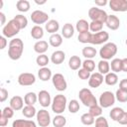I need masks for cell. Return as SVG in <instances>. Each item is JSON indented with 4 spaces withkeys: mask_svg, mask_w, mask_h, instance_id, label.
<instances>
[{
    "mask_svg": "<svg viewBox=\"0 0 127 127\" xmlns=\"http://www.w3.org/2000/svg\"><path fill=\"white\" fill-rule=\"evenodd\" d=\"M80 108V105H79V102L76 100V99H71L68 103H67V109L70 113L74 114L76 113Z\"/></svg>",
    "mask_w": 127,
    "mask_h": 127,
    "instance_id": "f35d334b",
    "label": "cell"
},
{
    "mask_svg": "<svg viewBox=\"0 0 127 127\" xmlns=\"http://www.w3.org/2000/svg\"><path fill=\"white\" fill-rule=\"evenodd\" d=\"M81 54H82V56H83L86 60H92V59L96 56L97 51H96L95 48H93V47H91V46H87V47H84V48L82 49Z\"/></svg>",
    "mask_w": 127,
    "mask_h": 127,
    "instance_id": "484cf974",
    "label": "cell"
},
{
    "mask_svg": "<svg viewBox=\"0 0 127 127\" xmlns=\"http://www.w3.org/2000/svg\"><path fill=\"white\" fill-rule=\"evenodd\" d=\"M14 19L19 23V25H20V27H21V30H22V29H25V28L27 27V25H28V19L26 18V16L19 14V15H16V16L14 17Z\"/></svg>",
    "mask_w": 127,
    "mask_h": 127,
    "instance_id": "ee69618b",
    "label": "cell"
},
{
    "mask_svg": "<svg viewBox=\"0 0 127 127\" xmlns=\"http://www.w3.org/2000/svg\"><path fill=\"white\" fill-rule=\"evenodd\" d=\"M53 84L58 91H64L67 87L66 80L62 73H55L52 77Z\"/></svg>",
    "mask_w": 127,
    "mask_h": 127,
    "instance_id": "9c48e42d",
    "label": "cell"
},
{
    "mask_svg": "<svg viewBox=\"0 0 127 127\" xmlns=\"http://www.w3.org/2000/svg\"><path fill=\"white\" fill-rule=\"evenodd\" d=\"M124 112V110L121 107H114L111 109V111L109 112V116L113 121H117L119 119V117L122 115V113Z\"/></svg>",
    "mask_w": 127,
    "mask_h": 127,
    "instance_id": "8d00e7d4",
    "label": "cell"
},
{
    "mask_svg": "<svg viewBox=\"0 0 127 127\" xmlns=\"http://www.w3.org/2000/svg\"><path fill=\"white\" fill-rule=\"evenodd\" d=\"M115 100H116V97L113 92L104 91L100 94L98 103L102 108H108V107H111L115 103Z\"/></svg>",
    "mask_w": 127,
    "mask_h": 127,
    "instance_id": "52a82bcc",
    "label": "cell"
},
{
    "mask_svg": "<svg viewBox=\"0 0 127 127\" xmlns=\"http://www.w3.org/2000/svg\"><path fill=\"white\" fill-rule=\"evenodd\" d=\"M49 49V44L48 42L44 41V40H40V41H37L34 45V51L36 53H38L39 55H43L45 54Z\"/></svg>",
    "mask_w": 127,
    "mask_h": 127,
    "instance_id": "d6986e66",
    "label": "cell"
},
{
    "mask_svg": "<svg viewBox=\"0 0 127 127\" xmlns=\"http://www.w3.org/2000/svg\"><path fill=\"white\" fill-rule=\"evenodd\" d=\"M115 97H116V100H118L119 102H127V90L125 89H117L116 90V93H115Z\"/></svg>",
    "mask_w": 127,
    "mask_h": 127,
    "instance_id": "60d3db41",
    "label": "cell"
},
{
    "mask_svg": "<svg viewBox=\"0 0 127 127\" xmlns=\"http://www.w3.org/2000/svg\"><path fill=\"white\" fill-rule=\"evenodd\" d=\"M49 62H50V59H49L48 56L45 55V54H43V55H39V56L37 57V59H36V63H37V64H38L39 66H41V67H45V66H47L48 64H49Z\"/></svg>",
    "mask_w": 127,
    "mask_h": 127,
    "instance_id": "ab89813d",
    "label": "cell"
},
{
    "mask_svg": "<svg viewBox=\"0 0 127 127\" xmlns=\"http://www.w3.org/2000/svg\"><path fill=\"white\" fill-rule=\"evenodd\" d=\"M122 71L127 72V58L122 59Z\"/></svg>",
    "mask_w": 127,
    "mask_h": 127,
    "instance_id": "11a10c76",
    "label": "cell"
},
{
    "mask_svg": "<svg viewBox=\"0 0 127 127\" xmlns=\"http://www.w3.org/2000/svg\"><path fill=\"white\" fill-rule=\"evenodd\" d=\"M108 2H107V0H95V5H97V6H105L106 4H107Z\"/></svg>",
    "mask_w": 127,
    "mask_h": 127,
    "instance_id": "9f6ffc18",
    "label": "cell"
},
{
    "mask_svg": "<svg viewBox=\"0 0 127 127\" xmlns=\"http://www.w3.org/2000/svg\"><path fill=\"white\" fill-rule=\"evenodd\" d=\"M38 100V94H36L33 91H30L25 94L24 96V101L26 105H34Z\"/></svg>",
    "mask_w": 127,
    "mask_h": 127,
    "instance_id": "4dcf8cb0",
    "label": "cell"
},
{
    "mask_svg": "<svg viewBox=\"0 0 127 127\" xmlns=\"http://www.w3.org/2000/svg\"><path fill=\"white\" fill-rule=\"evenodd\" d=\"M88 17L91 19V21H97L104 24L108 18V14L98 7H91L88 10Z\"/></svg>",
    "mask_w": 127,
    "mask_h": 127,
    "instance_id": "8992f818",
    "label": "cell"
},
{
    "mask_svg": "<svg viewBox=\"0 0 127 127\" xmlns=\"http://www.w3.org/2000/svg\"><path fill=\"white\" fill-rule=\"evenodd\" d=\"M95 127H109L107 119L104 116H99L95 119Z\"/></svg>",
    "mask_w": 127,
    "mask_h": 127,
    "instance_id": "bcb514c9",
    "label": "cell"
},
{
    "mask_svg": "<svg viewBox=\"0 0 127 127\" xmlns=\"http://www.w3.org/2000/svg\"><path fill=\"white\" fill-rule=\"evenodd\" d=\"M31 20L34 24L41 26V24H46L49 21V15L41 10H35L31 14Z\"/></svg>",
    "mask_w": 127,
    "mask_h": 127,
    "instance_id": "ba28073f",
    "label": "cell"
},
{
    "mask_svg": "<svg viewBox=\"0 0 127 127\" xmlns=\"http://www.w3.org/2000/svg\"><path fill=\"white\" fill-rule=\"evenodd\" d=\"M49 44L54 47V48H58L60 47L62 44H63V36L56 33V34H53L50 36L49 38Z\"/></svg>",
    "mask_w": 127,
    "mask_h": 127,
    "instance_id": "4316f807",
    "label": "cell"
},
{
    "mask_svg": "<svg viewBox=\"0 0 127 127\" xmlns=\"http://www.w3.org/2000/svg\"><path fill=\"white\" fill-rule=\"evenodd\" d=\"M117 54V46L114 43H106L103 45V47L99 50V56L101 60H111L115 55Z\"/></svg>",
    "mask_w": 127,
    "mask_h": 127,
    "instance_id": "5b68a950",
    "label": "cell"
},
{
    "mask_svg": "<svg viewBox=\"0 0 127 127\" xmlns=\"http://www.w3.org/2000/svg\"><path fill=\"white\" fill-rule=\"evenodd\" d=\"M74 35V27L70 23H65L62 28V36L65 39H70Z\"/></svg>",
    "mask_w": 127,
    "mask_h": 127,
    "instance_id": "7402d4cb",
    "label": "cell"
},
{
    "mask_svg": "<svg viewBox=\"0 0 127 127\" xmlns=\"http://www.w3.org/2000/svg\"><path fill=\"white\" fill-rule=\"evenodd\" d=\"M105 24L108 29L115 31L120 27V20L116 15H108V18H107Z\"/></svg>",
    "mask_w": 127,
    "mask_h": 127,
    "instance_id": "e0dca14e",
    "label": "cell"
},
{
    "mask_svg": "<svg viewBox=\"0 0 127 127\" xmlns=\"http://www.w3.org/2000/svg\"><path fill=\"white\" fill-rule=\"evenodd\" d=\"M31 36L35 40H41L44 37V29L41 26L35 25L31 29Z\"/></svg>",
    "mask_w": 127,
    "mask_h": 127,
    "instance_id": "f1b7e54d",
    "label": "cell"
},
{
    "mask_svg": "<svg viewBox=\"0 0 127 127\" xmlns=\"http://www.w3.org/2000/svg\"><path fill=\"white\" fill-rule=\"evenodd\" d=\"M24 51V44L23 41L19 38H15L10 41L9 47H8V57L13 60L17 61L22 57Z\"/></svg>",
    "mask_w": 127,
    "mask_h": 127,
    "instance_id": "6da1fadb",
    "label": "cell"
},
{
    "mask_svg": "<svg viewBox=\"0 0 127 127\" xmlns=\"http://www.w3.org/2000/svg\"><path fill=\"white\" fill-rule=\"evenodd\" d=\"M36 2V4H38V5H43V4H45L46 3V1H35Z\"/></svg>",
    "mask_w": 127,
    "mask_h": 127,
    "instance_id": "680465c9",
    "label": "cell"
},
{
    "mask_svg": "<svg viewBox=\"0 0 127 127\" xmlns=\"http://www.w3.org/2000/svg\"><path fill=\"white\" fill-rule=\"evenodd\" d=\"M7 46V40L4 36L0 37V50H4Z\"/></svg>",
    "mask_w": 127,
    "mask_h": 127,
    "instance_id": "f5cc1de1",
    "label": "cell"
},
{
    "mask_svg": "<svg viewBox=\"0 0 127 127\" xmlns=\"http://www.w3.org/2000/svg\"><path fill=\"white\" fill-rule=\"evenodd\" d=\"M126 45H127V39H126Z\"/></svg>",
    "mask_w": 127,
    "mask_h": 127,
    "instance_id": "94428289",
    "label": "cell"
},
{
    "mask_svg": "<svg viewBox=\"0 0 127 127\" xmlns=\"http://www.w3.org/2000/svg\"><path fill=\"white\" fill-rule=\"evenodd\" d=\"M109 40V34L105 31H101L95 34L91 33V38H90V43L92 45H101V44H106L107 41Z\"/></svg>",
    "mask_w": 127,
    "mask_h": 127,
    "instance_id": "30bf717a",
    "label": "cell"
},
{
    "mask_svg": "<svg viewBox=\"0 0 127 127\" xmlns=\"http://www.w3.org/2000/svg\"><path fill=\"white\" fill-rule=\"evenodd\" d=\"M88 113H90L94 118H97V117L101 116V114H102V107H101L99 104L93 105V106L89 107Z\"/></svg>",
    "mask_w": 127,
    "mask_h": 127,
    "instance_id": "b9f144b4",
    "label": "cell"
},
{
    "mask_svg": "<svg viewBox=\"0 0 127 127\" xmlns=\"http://www.w3.org/2000/svg\"><path fill=\"white\" fill-rule=\"evenodd\" d=\"M8 121H9L8 118H6L4 115L0 114V126H1V127H5V126L8 124Z\"/></svg>",
    "mask_w": 127,
    "mask_h": 127,
    "instance_id": "816d5d0a",
    "label": "cell"
},
{
    "mask_svg": "<svg viewBox=\"0 0 127 127\" xmlns=\"http://www.w3.org/2000/svg\"><path fill=\"white\" fill-rule=\"evenodd\" d=\"M45 29H46V31L48 32V33H50V34H56L58 31H59V29H60V24H59V22L57 21V20H49L46 24H45Z\"/></svg>",
    "mask_w": 127,
    "mask_h": 127,
    "instance_id": "44dd1931",
    "label": "cell"
},
{
    "mask_svg": "<svg viewBox=\"0 0 127 127\" xmlns=\"http://www.w3.org/2000/svg\"><path fill=\"white\" fill-rule=\"evenodd\" d=\"M2 6H3V1L0 0V8H2Z\"/></svg>",
    "mask_w": 127,
    "mask_h": 127,
    "instance_id": "91938a15",
    "label": "cell"
},
{
    "mask_svg": "<svg viewBox=\"0 0 127 127\" xmlns=\"http://www.w3.org/2000/svg\"><path fill=\"white\" fill-rule=\"evenodd\" d=\"M37 110L34 105H26L22 109V114L26 118H33L35 115H37Z\"/></svg>",
    "mask_w": 127,
    "mask_h": 127,
    "instance_id": "f546056e",
    "label": "cell"
},
{
    "mask_svg": "<svg viewBox=\"0 0 127 127\" xmlns=\"http://www.w3.org/2000/svg\"><path fill=\"white\" fill-rule=\"evenodd\" d=\"M80 121H81V123L83 125H87L88 126V125H92L95 122V119L90 113L86 112V113H83L80 116Z\"/></svg>",
    "mask_w": 127,
    "mask_h": 127,
    "instance_id": "d590c367",
    "label": "cell"
},
{
    "mask_svg": "<svg viewBox=\"0 0 127 127\" xmlns=\"http://www.w3.org/2000/svg\"><path fill=\"white\" fill-rule=\"evenodd\" d=\"M52 123H53L54 127H64L65 124H66V119L62 114H57L53 118Z\"/></svg>",
    "mask_w": 127,
    "mask_h": 127,
    "instance_id": "1f68e13d",
    "label": "cell"
},
{
    "mask_svg": "<svg viewBox=\"0 0 127 127\" xmlns=\"http://www.w3.org/2000/svg\"><path fill=\"white\" fill-rule=\"evenodd\" d=\"M109 7L114 12H126L127 11V0H110Z\"/></svg>",
    "mask_w": 127,
    "mask_h": 127,
    "instance_id": "4fadbf2b",
    "label": "cell"
},
{
    "mask_svg": "<svg viewBox=\"0 0 127 127\" xmlns=\"http://www.w3.org/2000/svg\"><path fill=\"white\" fill-rule=\"evenodd\" d=\"M103 28V23L101 22H97V21H91L89 23V30L92 32V34L101 32Z\"/></svg>",
    "mask_w": 127,
    "mask_h": 127,
    "instance_id": "74e56055",
    "label": "cell"
},
{
    "mask_svg": "<svg viewBox=\"0 0 127 127\" xmlns=\"http://www.w3.org/2000/svg\"><path fill=\"white\" fill-rule=\"evenodd\" d=\"M75 29L78 32V34H82V33H86L89 32V23L84 20V19H80L76 22L75 24Z\"/></svg>",
    "mask_w": 127,
    "mask_h": 127,
    "instance_id": "d4e9b609",
    "label": "cell"
},
{
    "mask_svg": "<svg viewBox=\"0 0 127 127\" xmlns=\"http://www.w3.org/2000/svg\"><path fill=\"white\" fill-rule=\"evenodd\" d=\"M119 88L127 90V78H123V79L119 82Z\"/></svg>",
    "mask_w": 127,
    "mask_h": 127,
    "instance_id": "db71d44e",
    "label": "cell"
},
{
    "mask_svg": "<svg viewBox=\"0 0 127 127\" xmlns=\"http://www.w3.org/2000/svg\"><path fill=\"white\" fill-rule=\"evenodd\" d=\"M38 100L41 106H43L44 108L52 105V98H51V94L47 91V90H40L38 93Z\"/></svg>",
    "mask_w": 127,
    "mask_h": 127,
    "instance_id": "5bb4252c",
    "label": "cell"
},
{
    "mask_svg": "<svg viewBox=\"0 0 127 127\" xmlns=\"http://www.w3.org/2000/svg\"><path fill=\"white\" fill-rule=\"evenodd\" d=\"M24 99L19 96V95H15L13 96L11 99H10V107L13 108L15 111H18V110H22L24 108Z\"/></svg>",
    "mask_w": 127,
    "mask_h": 127,
    "instance_id": "2e32d148",
    "label": "cell"
},
{
    "mask_svg": "<svg viewBox=\"0 0 127 127\" xmlns=\"http://www.w3.org/2000/svg\"><path fill=\"white\" fill-rule=\"evenodd\" d=\"M16 8L20 12H28L30 10V2L27 0H19L16 3Z\"/></svg>",
    "mask_w": 127,
    "mask_h": 127,
    "instance_id": "e575fe53",
    "label": "cell"
},
{
    "mask_svg": "<svg viewBox=\"0 0 127 127\" xmlns=\"http://www.w3.org/2000/svg\"><path fill=\"white\" fill-rule=\"evenodd\" d=\"M97 68H98V72L101 73L102 75L107 74L108 72H110V64L105 60H100L97 64Z\"/></svg>",
    "mask_w": 127,
    "mask_h": 127,
    "instance_id": "83f0119b",
    "label": "cell"
},
{
    "mask_svg": "<svg viewBox=\"0 0 127 127\" xmlns=\"http://www.w3.org/2000/svg\"><path fill=\"white\" fill-rule=\"evenodd\" d=\"M82 68L86 69V70L89 71V72L93 71L94 68H95V63H94V61H93V60H86V59H85V60L82 62Z\"/></svg>",
    "mask_w": 127,
    "mask_h": 127,
    "instance_id": "7bdbcfd3",
    "label": "cell"
},
{
    "mask_svg": "<svg viewBox=\"0 0 127 127\" xmlns=\"http://www.w3.org/2000/svg\"><path fill=\"white\" fill-rule=\"evenodd\" d=\"M14 109L13 108H11L10 106H6V107H4L3 108V110H2V112H1V114L2 115H4L6 118H8V119H10V118H12L13 116H14Z\"/></svg>",
    "mask_w": 127,
    "mask_h": 127,
    "instance_id": "c3c4849f",
    "label": "cell"
},
{
    "mask_svg": "<svg viewBox=\"0 0 127 127\" xmlns=\"http://www.w3.org/2000/svg\"><path fill=\"white\" fill-rule=\"evenodd\" d=\"M82 65V62L78 56H71L68 60V66L72 70H77Z\"/></svg>",
    "mask_w": 127,
    "mask_h": 127,
    "instance_id": "cb8c5ba5",
    "label": "cell"
},
{
    "mask_svg": "<svg viewBox=\"0 0 127 127\" xmlns=\"http://www.w3.org/2000/svg\"><path fill=\"white\" fill-rule=\"evenodd\" d=\"M103 80H104V78L101 73H99L98 71L93 72V73H91V75L88 79V85L92 88H97L102 84Z\"/></svg>",
    "mask_w": 127,
    "mask_h": 127,
    "instance_id": "9a60e30c",
    "label": "cell"
},
{
    "mask_svg": "<svg viewBox=\"0 0 127 127\" xmlns=\"http://www.w3.org/2000/svg\"><path fill=\"white\" fill-rule=\"evenodd\" d=\"M64 59H65V54H64V52H63L61 50L54 52L52 54V56H51V62L53 64H63L64 61Z\"/></svg>",
    "mask_w": 127,
    "mask_h": 127,
    "instance_id": "ac0fdd59",
    "label": "cell"
},
{
    "mask_svg": "<svg viewBox=\"0 0 127 127\" xmlns=\"http://www.w3.org/2000/svg\"><path fill=\"white\" fill-rule=\"evenodd\" d=\"M12 127H37L36 122L27 119H16L12 123Z\"/></svg>",
    "mask_w": 127,
    "mask_h": 127,
    "instance_id": "ffe728a7",
    "label": "cell"
},
{
    "mask_svg": "<svg viewBox=\"0 0 127 127\" xmlns=\"http://www.w3.org/2000/svg\"><path fill=\"white\" fill-rule=\"evenodd\" d=\"M38 76L39 78L42 80V81H48L49 79H51L53 77V74H52V70L45 66V67H41L39 70H38Z\"/></svg>",
    "mask_w": 127,
    "mask_h": 127,
    "instance_id": "603a6c76",
    "label": "cell"
},
{
    "mask_svg": "<svg viewBox=\"0 0 127 127\" xmlns=\"http://www.w3.org/2000/svg\"><path fill=\"white\" fill-rule=\"evenodd\" d=\"M90 75H91V72L87 71V70L84 69V68H79L78 71H77V76H78L80 79H82V80L89 79Z\"/></svg>",
    "mask_w": 127,
    "mask_h": 127,
    "instance_id": "7dc6e473",
    "label": "cell"
},
{
    "mask_svg": "<svg viewBox=\"0 0 127 127\" xmlns=\"http://www.w3.org/2000/svg\"><path fill=\"white\" fill-rule=\"evenodd\" d=\"M21 27L19 23L13 18L12 20L8 21V23L2 28V34L5 38H13L17 34H19Z\"/></svg>",
    "mask_w": 127,
    "mask_h": 127,
    "instance_id": "277c9868",
    "label": "cell"
},
{
    "mask_svg": "<svg viewBox=\"0 0 127 127\" xmlns=\"http://www.w3.org/2000/svg\"><path fill=\"white\" fill-rule=\"evenodd\" d=\"M17 80L18 83L22 86H30L36 82V76L31 72H23L19 74Z\"/></svg>",
    "mask_w": 127,
    "mask_h": 127,
    "instance_id": "7c38bea8",
    "label": "cell"
},
{
    "mask_svg": "<svg viewBox=\"0 0 127 127\" xmlns=\"http://www.w3.org/2000/svg\"><path fill=\"white\" fill-rule=\"evenodd\" d=\"M0 18H1V25L4 27L6 24H5V21H6V17H5V14L3 12H0Z\"/></svg>",
    "mask_w": 127,
    "mask_h": 127,
    "instance_id": "6f0895ef",
    "label": "cell"
},
{
    "mask_svg": "<svg viewBox=\"0 0 127 127\" xmlns=\"http://www.w3.org/2000/svg\"><path fill=\"white\" fill-rule=\"evenodd\" d=\"M7 98H8V90L6 88L2 87L0 89V101L1 102H4Z\"/></svg>",
    "mask_w": 127,
    "mask_h": 127,
    "instance_id": "681fc988",
    "label": "cell"
},
{
    "mask_svg": "<svg viewBox=\"0 0 127 127\" xmlns=\"http://www.w3.org/2000/svg\"><path fill=\"white\" fill-rule=\"evenodd\" d=\"M90 38H91V33L90 32H86V33L78 34L77 40H78L79 43L87 44V43H90Z\"/></svg>",
    "mask_w": 127,
    "mask_h": 127,
    "instance_id": "f6af8a7d",
    "label": "cell"
},
{
    "mask_svg": "<svg viewBox=\"0 0 127 127\" xmlns=\"http://www.w3.org/2000/svg\"><path fill=\"white\" fill-rule=\"evenodd\" d=\"M78 97H79V100L81 101V103L86 106V107H91L93 105H96L98 104L97 103V99L96 97L93 95V93L91 92L90 89L88 88H81L78 92Z\"/></svg>",
    "mask_w": 127,
    "mask_h": 127,
    "instance_id": "7a4b0ae2",
    "label": "cell"
},
{
    "mask_svg": "<svg viewBox=\"0 0 127 127\" xmlns=\"http://www.w3.org/2000/svg\"><path fill=\"white\" fill-rule=\"evenodd\" d=\"M67 105V100L66 97L64 94H57L52 101V110L53 112H55L56 114H62Z\"/></svg>",
    "mask_w": 127,
    "mask_h": 127,
    "instance_id": "3957f363",
    "label": "cell"
},
{
    "mask_svg": "<svg viewBox=\"0 0 127 127\" xmlns=\"http://www.w3.org/2000/svg\"><path fill=\"white\" fill-rule=\"evenodd\" d=\"M117 122L119 123V124H121V125H127V112L126 111H124L123 113H122V115L119 117V119L117 120Z\"/></svg>",
    "mask_w": 127,
    "mask_h": 127,
    "instance_id": "f907efd6",
    "label": "cell"
},
{
    "mask_svg": "<svg viewBox=\"0 0 127 127\" xmlns=\"http://www.w3.org/2000/svg\"><path fill=\"white\" fill-rule=\"evenodd\" d=\"M37 122L41 127H48L51 123V115L48 110L46 109H40L37 112Z\"/></svg>",
    "mask_w": 127,
    "mask_h": 127,
    "instance_id": "8fae6325",
    "label": "cell"
},
{
    "mask_svg": "<svg viewBox=\"0 0 127 127\" xmlns=\"http://www.w3.org/2000/svg\"><path fill=\"white\" fill-rule=\"evenodd\" d=\"M104 81L107 85H115L118 82V76L115 72H108L107 74H105Z\"/></svg>",
    "mask_w": 127,
    "mask_h": 127,
    "instance_id": "836d02e7",
    "label": "cell"
},
{
    "mask_svg": "<svg viewBox=\"0 0 127 127\" xmlns=\"http://www.w3.org/2000/svg\"><path fill=\"white\" fill-rule=\"evenodd\" d=\"M110 67L112 72H119L122 71V59H113L110 63Z\"/></svg>",
    "mask_w": 127,
    "mask_h": 127,
    "instance_id": "d6a6232c",
    "label": "cell"
}]
</instances>
